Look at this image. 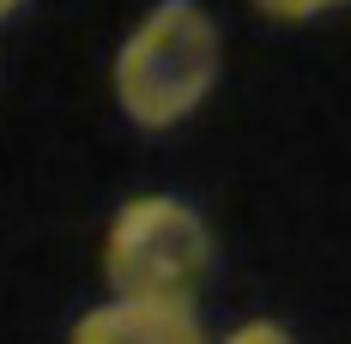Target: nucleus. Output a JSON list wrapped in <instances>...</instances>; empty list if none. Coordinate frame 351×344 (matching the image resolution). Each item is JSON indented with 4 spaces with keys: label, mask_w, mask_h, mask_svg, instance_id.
Masks as SVG:
<instances>
[{
    "label": "nucleus",
    "mask_w": 351,
    "mask_h": 344,
    "mask_svg": "<svg viewBox=\"0 0 351 344\" xmlns=\"http://www.w3.org/2000/svg\"><path fill=\"white\" fill-rule=\"evenodd\" d=\"M73 344H206L194 302H104L73 326Z\"/></svg>",
    "instance_id": "7ed1b4c3"
},
{
    "label": "nucleus",
    "mask_w": 351,
    "mask_h": 344,
    "mask_svg": "<svg viewBox=\"0 0 351 344\" xmlns=\"http://www.w3.org/2000/svg\"><path fill=\"white\" fill-rule=\"evenodd\" d=\"M224 344H297V339L285 332L279 320H243V326H237Z\"/></svg>",
    "instance_id": "39448f33"
},
{
    "label": "nucleus",
    "mask_w": 351,
    "mask_h": 344,
    "mask_svg": "<svg viewBox=\"0 0 351 344\" xmlns=\"http://www.w3.org/2000/svg\"><path fill=\"white\" fill-rule=\"evenodd\" d=\"M224 61L218 25L200 0H158L115 55V103L140 127H176L206 103Z\"/></svg>",
    "instance_id": "f257e3e1"
},
{
    "label": "nucleus",
    "mask_w": 351,
    "mask_h": 344,
    "mask_svg": "<svg viewBox=\"0 0 351 344\" xmlns=\"http://www.w3.org/2000/svg\"><path fill=\"white\" fill-rule=\"evenodd\" d=\"M19 6H25V0H0V18H6V12H19Z\"/></svg>",
    "instance_id": "423d86ee"
},
{
    "label": "nucleus",
    "mask_w": 351,
    "mask_h": 344,
    "mask_svg": "<svg viewBox=\"0 0 351 344\" xmlns=\"http://www.w3.org/2000/svg\"><path fill=\"white\" fill-rule=\"evenodd\" d=\"M212 266V230L170 194H140L109 217L104 278L121 302H188Z\"/></svg>",
    "instance_id": "f03ea898"
},
{
    "label": "nucleus",
    "mask_w": 351,
    "mask_h": 344,
    "mask_svg": "<svg viewBox=\"0 0 351 344\" xmlns=\"http://www.w3.org/2000/svg\"><path fill=\"white\" fill-rule=\"evenodd\" d=\"M267 18H285V25H297V18H321V12H333V6H346V0H254Z\"/></svg>",
    "instance_id": "20e7f679"
}]
</instances>
